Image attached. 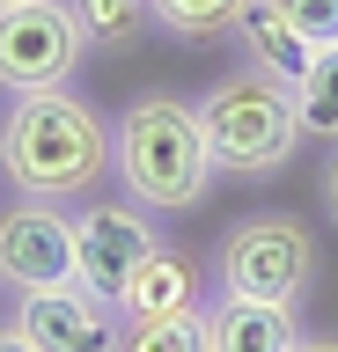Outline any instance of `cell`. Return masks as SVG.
I'll return each mask as SVG.
<instances>
[{
    "label": "cell",
    "instance_id": "obj_4",
    "mask_svg": "<svg viewBox=\"0 0 338 352\" xmlns=\"http://www.w3.org/2000/svg\"><path fill=\"white\" fill-rule=\"evenodd\" d=\"M316 264H324V250H316L309 220H294V213H243L221 235V250H213V279H221V294H235V301L302 308L309 286H316Z\"/></svg>",
    "mask_w": 338,
    "mask_h": 352
},
{
    "label": "cell",
    "instance_id": "obj_8",
    "mask_svg": "<svg viewBox=\"0 0 338 352\" xmlns=\"http://www.w3.org/2000/svg\"><path fill=\"white\" fill-rule=\"evenodd\" d=\"M15 330L37 352H118V308L89 286H45V294H15Z\"/></svg>",
    "mask_w": 338,
    "mask_h": 352
},
{
    "label": "cell",
    "instance_id": "obj_5",
    "mask_svg": "<svg viewBox=\"0 0 338 352\" xmlns=\"http://www.w3.org/2000/svg\"><path fill=\"white\" fill-rule=\"evenodd\" d=\"M81 59H89V37H81L74 0H15V8H0V88L8 96L67 88Z\"/></svg>",
    "mask_w": 338,
    "mask_h": 352
},
{
    "label": "cell",
    "instance_id": "obj_18",
    "mask_svg": "<svg viewBox=\"0 0 338 352\" xmlns=\"http://www.w3.org/2000/svg\"><path fill=\"white\" fill-rule=\"evenodd\" d=\"M0 352H37V345H30V338H23V330H15V323H8V330H0Z\"/></svg>",
    "mask_w": 338,
    "mask_h": 352
},
{
    "label": "cell",
    "instance_id": "obj_19",
    "mask_svg": "<svg viewBox=\"0 0 338 352\" xmlns=\"http://www.w3.org/2000/svg\"><path fill=\"white\" fill-rule=\"evenodd\" d=\"M294 352H338V338H302Z\"/></svg>",
    "mask_w": 338,
    "mask_h": 352
},
{
    "label": "cell",
    "instance_id": "obj_9",
    "mask_svg": "<svg viewBox=\"0 0 338 352\" xmlns=\"http://www.w3.org/2000/svg\"><path fill=\"white\" fill-rule=\"evenodd\" d=\"M199 294H206V264L191 257V250H177V242H162L155 257L140 264L133 279H125V294H118V316H125V323L184 316V308H199Z\"/></svg>",
    "mask_w": 338,
    "mask_h": 352
},
{
    "label": "cell",
    "instance_id": "obj_6",
    "mask_svg": "<svg viewBox=\"0 0 338 352\" xmlns=\"http://www.w3.org/2000/svg\"><path fill=\"white\" fill-rule=\"evenodd\" d=\"M155 250H162V228L133 198H89V206L74 213V286L103 294L111 308H118V294H125V279H133Z\"/></svg>",
    "mask_w": 338,
    "mask_h": 352
},
{
    "label": "cell",
    "instance_id": "obj_12",
    "mask_svg": "<svg viewBox=\"0 0 338 352\" xmlns=\"http://www.w3.org/2000/svg\"><path fill=\"white\" fill-rule=\"evenodd\" d=\"M243 8H250V0H147L155 30H169V37H184V44H213V37H235Z\"/></svg>",
    "mask_w": 338,
    "mask_h": 352
},
{
    "label": "cell",
    "instance_id": "obj_15",
    "mask_svg": "<svg viewBox=\"0 0 338 352\" xmlns=\"http://www.w3.org/2000/svg\"><path fill=\"white\" fill-rule=\"evenodd\" d=\"M118 352H206V308L155 316V323H125Z\"/></svg>",
    "mask_w": 338,
    "mask_h": 352
},
{
    "label": "cell",
    "instance_id": "obj_10",
    "mask_svg": "<svg viewBox=\"0 0 338 352\" xmlns=\"http://www.w3.org/2000/svg\"><path fill=\"white\" fill-rule=\"evenodd\" d=\"M302 345V316L294 308H272V301H221L206 308V352H294Z\"/></svg>",
    "mask_w": 338,
    "mask_h": 352
},
{
    "label": "cell",
    "instance_id": "obj_17",
    "mask_svg": "<svg viewBox=\"0 0 338 352\" xmlns=\"http://www.w3.org/2000/svg\"><path fill=\"white\" fill-rule=\"evenodd\" d=\"M324 206H331V220H338V147H331V162H324Z\"/></svg>",
    "mask_w": 338,
    "mask_h": 352
},
{
    "label": "cell",
    "instance_id": "obj_20",
    "mask_svg": "<svg viewBox=\"0 0 338 352\" xmlns=\"http://www.w3.org/2000/svg\"><path fill=\"white\" fill-rule=\"evenodd\" d=\"M0 8H15V0H0Z\"/></svg>",
    "mask_w": 338,
    "mask_h": 352
},
{
    "label": "cell",
    "instance_id": "obj_2",
    "mask_svg": "<svg viewBox=\"0 0 338 352\" xmlns=\"http://www.w3.org/2000/svg\"><path fill=\"white\" fill-rule=\"evenodd\" d=\"M111 176L147 213H199L213 176H221L213 169V147L199 132V103H184L169 88L133 96L118 110V125H111Z\"/></svg>",
    "mask_w": 338,
    "mask_h": 352
},
{
    "label": "cell",
    "instance_id": "obj_7",
    "mask_svg": "<svg viewBox=\"0 0 338 352\" xmlns=\"http://www.w3.org/2000/svg\"><path fill=\"white\" fill-rule=\"evenodd\" d=\"M74 279V213L45 198H15L0 213V286L45 294Z\"/></svg>",
    "mask_w": 338,
    "mask_h": 352
},
{
    "label": "cell",
    "instance_id": "obj_3",
    "mask_svg": "<svg viewBox=\"0 0 338 352\" xmlns=\"http://www.w3.org/2000/svg\"><path fill=\"white\" fill-rule=\"evenodd\" d=\"M199 132L213 147V169L235 176V184H265L294 162L302 147V110H294V88L265 66H235L199 96Z\"/></svg>",
    "mask_w": 338,
    "mask_h": 352
},
{
    "label": "cell",
    "instance_id": "obj_16",
    "mask_svg": "<svg viewBox=\"0 0 338 352\" xmlns=\"http://www.w3.org/2000/svg\"><path fill=\"white\" fill-rule=\"evenodd\" d=\"M272 8L294 22V37L309 44V52H331L338 44V0H272Z\"/></svg>",
    "mask_w": 338,
    "mask_h": 352
},
{
    "label": "cell",
    "instance_id": "obj_1",
    "mask_svg": "<svg viewBox=\"0 0 338 352\" xmlns=\"http://www.w3.org/2000/svg\"><path fill=\"white\" fill-rule=\"evenodd\" d=\"M0 176L45 206H89L111 184V118H96L74 88L15 96L0 118Z\"/></svg>",
    "mask_w": 338,
    "mask_h": 352
},
{
    "label": "cell",
    "instance_id": "obj_14",
    "mask_svg": "<svg viewBox=\"0 0 338 352\" xmlns=\"http://www.w3.org/2000/svg\"><path fill=\"white\" fill-rule=\"evenodd\" d=\"M74 15H81L89 52H133V44L155 30L147 0H74Z\"/></svg>",
    "mask_w": 338,
    "mask_h": 352
},
{
    "label": "cell",
    "instance_id": "obj_13",
    "mask_svg": "<svg viewBox=\"0 0 338 352\" xmlns=\"http://www.w3.org/2000/svg\"><path fill=\"white\" fill-rule=\"evenodd\" d=\"M294 110H302V140L338 147V44H331V52H316L309 74L294 81Z\"/></svg>",
    "mask_w": 338,
    "mask_h": 352
},
{
    "label": "cell",
    "instance_id": "obj_11",
    "mask_svg": "<svg viewBox=\"0 0 338 352\" xmlns=\"http://www.w3.org/2000/svg\"><path fill=\"white\" fill-rule=\"evenodd\" d=\"M235 37H243V59L250 66H265V74H279V81H302V74H309V44L294 37V22L279 15V8H272V0H250L243 8V22H235Z\"/></svg>",
    "mask_w": 338,
    "mask_h": 352
}]
</instances>
